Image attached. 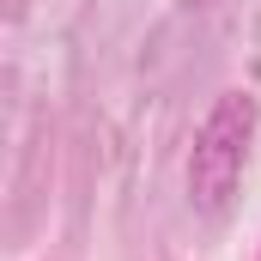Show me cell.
Masks as SVG:
<instances>
[{"instance_id":"cell-1","label":"cell","mask_w":261,"mask_h":261,"mask_svg":"<svg viewBox=\"0 0 261 261\" xmlns=\"http://www.w3.org/2000/svg\"><path fill=\"white\" fill-rule=\"evenodd\" d=\"M261 128V103L255 91H219L213 110L200 116L195 146H189V206L219 219L237 182H243V164H249V146H255Z\"/></svg>"},{"instance_id":"cell-2","label":"cell","mask_w":261,"mask_h":261,"mask_svg":"<svg viewBox=\"0 0 261 261\" xmlns=\"http://www.w3.org/2000/svg\"><path fill=\"white\" fill-rule=\"evenodd\" d=\"M182 6H200V0H182Z\"/></svg>"}]
</instances>
